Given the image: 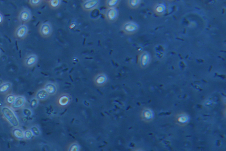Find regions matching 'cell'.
Instances as JSON below:
<instances>
[{
	"label": "cell",
	"instance_id": "cell-1",
	"mask_svg": "<svg viewBox=\"0 0 226 151\" xmlns=\"http://www.w3.org/2000/svg\"><path fill=\"white\" fill-rule=\"evenodd\" d=\"M119 17V12L116 8H108L105 12V18L108 22L114 23Z\"/></svg>",
	"mask_w": 226,
	"mask_h": 151
},
{
	"label": "cell",
	"instance_id": "cell-2",
	"mask_svg": "<svg viewBox=\"0 0 226 151\" xmlns=\"http://www.w3.org/2000/svg\"><path fill=\"white\" fill-rule=\"evenodd\" d=\"M138 26L133 22H126L122 26V30L125 34L131 35L136 33L138 30Z\"/></svg>",
	"mask_w": 226,
	"mask_h": 151
},
{
	"label": "cell",
	"instance_id": "cell-3",
	"mask_svg": "<svg viewBox=\"0 0 226 151\" xmlns=\"http://www.w3.org/2000/svg\"><path fill=\"white\" fill-rule=\"evenodd\" d=\"M2 113L7 119L13 126L17 127L18 125V121L15 117V115L12 111L8 108L5 107L2 110Z\"/></svg>",
	"mask_w": 226,
	"mask_h": 151
},
{
	"label": "cell",
	"instance_id": "cell-4",
	"mask_svg": "<svg viewBox=\"0 0 226 151\" xmlns=\"http://www.w3.org/2000/svg\"><path fill=\"white\" fill-rule=\"evenodd\" d=\"M39 30L41 36L45 38H48L52 33V27L50 23L45 22L41 24Z\"/></svg>",
	"mask_w": 226,
	"mask_h": 151
},
{
	"label": "cell",
	"instance_id": "cell-5",
	"mask_svg": "<svg viewBox=\"0 0 226 151\" xmlns=\"http://www.w3.org/2000/svg\"><path fill=\"white\" fill-rule=\"evenodd\" d=\"M99 3V0H86L82 4V7L85 11H92L98 7Z\"/></svg>",
	"mask_w": 226,
	"mask_h": 151
},
{
	"label": "cell",
	"instance_id": "cell-6",
	"mask_svg": "<svg viewBox=\"0 0 226 151\" xmlns=\"http://www.w3.org/2000/svg\"><path fill=\"white\" fill-rule=\"evenodd\" d=\"M28 27L26 25L22 24L19 25L16 29L15 35L16 37L19 39H24L28 35Z\"/></svg>",
	"mask_w": 226,
	"mask_h": 151
},
{
	"label": "cell",
	"instance_id": "cell-7",
	"mask_svg": "<svg viewBox=\"0 0 226 151\" xmlns=\"http://www.w3.org/2000/svg\"><path fill=\"white\" fill-rule=\"evenodd\" d=\"M19 20L23 23H27L31 18L30 11L27 9H24L20 12L19 15Z\"/></svg>",
	"mask_w": 226,
	"mask_h": 151
},
{
	"label": "cell",
	"instance_id": "cell-8",
	"mask_svg": "<svg viewBox=\"0 0 226 151\" xmlns=\"http://www.w3.org/2000/svg\"><path fill=\"white\" fill-rule=\"evenodd\" d=\"M37 61V56L35 55H31L27 57L25 60V65L27 66L31 67L35 64Z\"/></svg>",
	"mask_w": 226,
	"mask_h": 151
},
{
	"label": "cell",
	"instance_id": "cell-9",
	"mask_svg": "<svg viewBox=\"0 0 226 151\" xmlns=\"http://www.w3.org/2000/svg\"><path fill=\"white\" fill-rule=\"evenodd\" d=\"M25 100L23 97H19L15 99L12 104V107L15 109H18L22 107L25 103Z\"/></svg>",
	"mask_w": 226,
	"mask_h": 151
},
{
	"label": "cell",
	"instance_id": "cell-10",
	"mask_svg": "<svg viewBox=\"0 0 226 151\" xmlns=\"http://www.w3.org/2000/svg\"><path fill=\"white\" fill-rule=\"evenodd\" d=\"M121 0H106V6L108 8H116L119 6Z\"/></svg>",
	"mask_w": 226,
	"mask_h": 151
},
{
	"label": "cell",
	"instance_id": "cell-11",
	"mask_svg": "<svg viewBox=\"0 0 226 151\" xmlns=\"http://www.w3.org/2000/svg\"><path fill=\"white\" fill-rule=\"evenodd\" d=\"M61 4V0H50L49 1V6L53 9L58 8Z\"/></svg>",
	"mask_w": 226,
	"mask_h": 151
},
{
	"label": "cell",
	"instance_id": "cell-12",
	"mask_svg": "<svg viewBox=\"0 0 226 151\" xmlns=\"http://www.w3.org/2000/svg\"><path fill=\"white\" fill-rule=\"evenodd\" d=\"M141 1V0H128V5L131 8H136L138 7Z\"/></svg>",
	"mask_w": 226,
	"mask_h": 151
},
{
	"label": "cell",
	"instance_id": "cell-13",
	"mask_svg": "<svg viewBox=\"0 0 226 151\" xmlns=\"http://www.w3.org/2000/svg\"><path fill=\"white\" fill-rule=\"evenodd\" d=\"M13 134L18 139H23L24 138L23 133L20 129H16L13 130Z\"/></svg>",
	"mask_w": 226,
	"mask_h": 151
},
{
	"label": "cell",
	"instance_id": "cell-14",
	"mask_svg": "<svg viewBox=\"0 0 226 151\" xmlns=\"http://www.w3.org/2000/svg\"><path fill=\"white\" fill-rule=\"evenodd\" d=\"M11 84L10 83H6L0 86V92L5 93L11 87Z\"/></svg>",
	"mask_w": 226,
	"mask_h": 151
},
{
	"label": "cell",
	"instance_id": "cell-15",
	"mask_svg": "<svg viewBox=\"0 0 226 151\" xmlns=\"http://www.w3.org/2000/svg\"><path fill=\"white\" fill-rule=\"evenodd\" d=\"M106 79H107L106 77L104 75H100L97 77L96 82L98 84H102L105 82Z\"/></svg>",
	"mask_w": 226,
	"mask_h": 151
},
{
	"label": "cell",
	"instance_id": "cell-16",
	"mask_svg": "<svg viewBox=\"0 0 226 151\" xmlns=\"http://www.w3.org/2000/svg\"><path fill=\"white\" fill-rule=\"evenodd\" d=\"M46 96H47L46 92L44 90H42L38 93L37 95V97L38 99H45Z\"/></svg>",
	"mask_w": 226,
	"mask_h": 151
},
{
	"label": "cell",
	"instance_id": "cell-17",
	"mask_svg": "<svg viewBox=\"0 0 226 151\" xmlns=\"http://www.w3.org/2000/svg\"><path fill=\"white\" fill-rule=\"evenodd\" d=\"M42 0H29V3L33 6H38L41 4Z\"/></svg>",
	"mask_w": 226,
	"mask_h": 151
},
{
	"label": "cell",
	"instance_id": "cell-18",
	"mask_svg": "<svg viewBox=\"0 0 226 151\" xmlns=\"http://www.w3.org/2000/svg\"><path fill=\"white\" fill-rule=\"evenodd\" d=\"M46 89L49 93H51L54 91L55 87L52 84H48L46 86Z\"/></svg>",
	"mask_w": 226,
	"mask_h": 151
},
{
	"label": "cell",
	"instance_id": "cell-19",
	"mask_svg": "<svg viewBox=\"0 0 226 151\" xmlns=\"http://www.w3.org/2000/svg\"><path fill=\"white\" fill-rule=\"evenodd\" d=\"M165 10V7L163 5H159L157 6L155 8L156 12L159 13H162Z\"/></svg>",
	"mask_w": 226,
	"mask_h": 151
},
{
	"label": "cell",
	"instance_id": "cell-20",
	"mask_svg": "<svg viewBox=\"0 0 226 151\" xmlns=\"http://www.w3.org/2000/svg\"><path fill=\"white\" fill-rule=\"evenodd\" d=\"M7 102L9 104H12L15 100V97L13 95H8L6 99Z\"/></svg>",
	"mask_w": 226,
	"mask_h": 151
},
{
	"label": "cell",
	"instance_id": "cell-21",
	"mask_svg": "<svg viewBox=\"0 0 226 151\" xmlns=\"http://www.w3.org/2000/svg\"><path fill=\"white\" fill-rule=\"evenodd\" d=\"M32 132L30 130H27L24 134V136H25V138H27V139H30L32 137Z\"/></svg>",
	"mask_w": 226,
	"mask_h": 151
},
{
	"label": "cell",
	"instance_id": "cell-22",
	"mask_svg": "<svg viewBox=\"0 0 226 151\" xmlns=\"http://www.w3.org/2000/svg\"><path fill=\"white\" fill-rule=\"evenodd\" d=\"M31 130H32V133L35 135H39V131L38 130V129L35 127H32L31 128Z\"/></svg>",
	"mask_w": 226,
	"mask_h": 151
},
{
	"label": "cell",
	"instance_id": "cell-23",
	"mask_svg": "<svg viewBox=\"0 0 226 151\" xmlns=\"http://www.w3.org/2000/svg\"><path fill=\"white\" fill-rule=\"evenodd\" d=\"M36 104H37V101H36V100L33 99L31 101V107H35L36 106Z\"/></svg>",
	"mask_w": 226,
	"mask_h": 151
},
{
	"label": "cell",
	"instance_id": "cell-24",
	"mask_svg": "<svg viewBox=\"0 0 226 151\" xmlns=\"http://www.w3.org/2000/svg\"><path fill=\"white\" fill-rule=\"evenodd\" d=\"M24 114L26 115V116H29L31 114V112L29 110H28V109L24 110Z\"/></svg>",
	"mask_w": 226,
	"mask_h": 151
},
{
	"label": "cell",
	"instance_id": "cell-25",
	"mask_svg": "<svg viewBox=\"0 0 226 151\" xmlns=\"http://www.w3.org/2000/svg\"><path fill=\"white\" fill-rule=\"evenodd\" d=\"M3 21V18L2 15L0 13V24H1Z\"/></svg>",
	"mask_w": 226,
	"mask_h": 151
},
{
	"label": "cell",
	"instance_id": "cell-26",
	"mask_svg": "<svg viewBox=\"0 0 226 151\" xmlns=\"http://www.w3.org/2000/svg\"><path fill=\"white\" fill-rule=\"evenodd\" d=\"M45 1H50V0H45Z\"/></svg>",
	"mask_w": 226,
	"mask_h": 151
},
{
	"label": "cell",
	"instance_id": "cell-27",
	"mask_svg": "<svg viewBox=\"0 0 226 151\" xmlns=\"http://www.w3.org/2000/svg\"><path fill=\"white\" fill-rule=\"evenodd\" d=\"M0 53H1V51H0Z\"/></svg>",
	"mask_w": 226,
	"mask_h": 151
}]
</instances>
